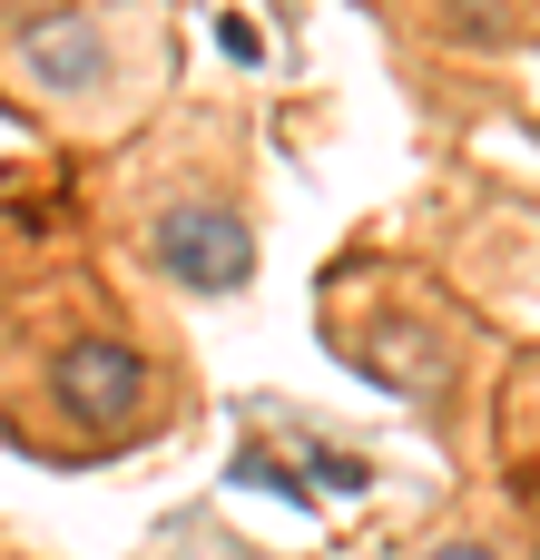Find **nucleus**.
Wrapping results in <instances>:
<instances>
[{
  "instance_id": "f257e3e1",
  "label": "nucleus",
  "mask_w": 540,
  "mask_h": 560,
  "mask_svg": "<svg viewBox=\"0 0 540 560\" xmlns=\"http://www.w3.org/2000/svg\"><path fill=\"white\" fill-rule=\"evenodd\" d=\"M433 560H492V551H482V541H453V551H433Z\"/></svg>"
}]
</instances>
